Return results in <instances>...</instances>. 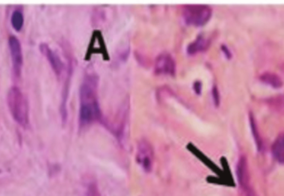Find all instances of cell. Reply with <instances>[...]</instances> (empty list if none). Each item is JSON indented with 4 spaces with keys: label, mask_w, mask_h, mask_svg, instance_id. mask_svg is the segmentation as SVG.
<instances>
[{
    "label": "cell",
    "mask_w": 284,
    "mask_h": 196,
    "mask_svg": "<svg viewBox=\"0 0 284 196\" xmlns=\"http://www.w3.org/2000/svg\"><path fill=\"white\" fill-rule=\"evenodd\" d=\"M86 196H101L99 191L97 190V187L94 185H91L88 187V191L86 193Z\"/></svg>",
    "instance_id": "17"
},
{
    "label": "cell",
    "mask_w": 284,
    "mask_h": 196,
    "mask_svg": "<svg viewBox=\"0 0 284 196\" xmlns=\"http://www.w3.org/2000/svg\"><path fill=\"white\" fill-rule=\"evenodd\" d=\"M154 71L156 75L175 76L176 65L173 57L170 53H160L155 59Z\"/></svg>",
    "instance_id": "5"
},
{
    "label": "cell",
    "mask_w": 284,
    "mask_h": 196,
    "mask_svg": "<svg viewBox=\"0 0 284 196\" xmlns=\"http://www.w3.org/2000/svg\"><path fill=\"white\" fill-rule=\"evenodd\" d=\"M193 88H194V93L197 95H200L201 91H202V83L200 82H195Z\"/></svg>",
    "instance_id": "18"
},
{
    "label": "cell",
    "mask_w": 284,
    "mask_h": 196,
    "mask_svg": "<svg viewBox=\"0 0 284 196\" xmlns=\"http://www.w3.org/2000/svg\"><path fill=\"white\" fill-rule=\"evenodd\" d=\"M186 147H187L188 150H189L193 155H195L200 162H203L204 164L206 165L207 167H209V168L212 170L214 172H215V173L220 176V169L218 168L217 166H216L212 161L209 159L208 157L206 156L203 152H201L200 150H199L196 146H194L193 144L189 143L188 144Z\"/></svg>",
    "instance_id": "11"
},
{
    "label": "cell",
    "mask_w": 284,
    "mask_h": 196,
    "mask_svg": "<svg viewBox=\"0 0 284 196\" xmlns=\"http://www.w3.org/2000/svg\"><path fill=\"white\" fill-rule=\"evenodd\" d=\"M212 96H213V99H214V102H215V105L216 106H219L220 105V93H219V91H218V88L216 87H214L213 88L212 91Z\"/></svg>",
    "instance_id": "16"
},
{
    "label": "cell",
    "mask_w": 284,
    "mask_h": 196,
    "mask_svg": "<svg viewBox=\"0 0 284 196\" xmlns=\"http://www.w3.org/2000/svg\"><path fill=\"white\" fill-rule=\"evenodd\" d=\"M250 125H251V129H252L253 136H254V140H255V142H256L257 147L259 150H261V139H260V136H259V132H258V129H257V126L255 124V121H254V116L253 115H250Z\"/></svg>",
    "instance_id": "15"
},
{
    "label": "cell",
    "mask_w": 284,
    "mask_h": 196,
    "mask_svg": "<svg viewBox=\"0 0 284 196\" xmlns=\"http://www.w3.org/2000/svg\"><path fill=\"white\" fill-rule=\"evenodd\" d=\"M40 50L44 53L47 59L49 60V63L51 65L52 68L55 72L56 75L57 76H60L62 72H63V69H64V65H63L60 58L58 57V54L54 53L49 48V45L46 44H43L40 45Z\"/></svg>",
    "instance_id": "7"
},
{
    "label": "cell",
    "mask_w": 284,
    "mask_h": 196,
    "mask_svg": "<svg viewBox=\"0 0 284 196\" xmlns=\"http://www.w3.org/2000/svg\"><path fill=\"white\" fill-rule=\"evenodd\" d=\"M10 112L17 123L25 127L28 124V106L25 96L17 87L10 88L7 96Z\"/></svg>",
    "instance_id": "2"
},
{
    "label": "cell",
    "mask_w": 284,
    "mask_h": 196,
    "mask_svg": "<svg viewBox=\"0 0 284 196\" xmlns=\"http://www.w3.org/2000/svg\"><path fill=\"white\" fill-rule=\"evenodd\" d=\"M23 22H24V19H23V15L21 12H14L12 15L11 19L12 25L14 27V29L16 31L21 30L23 26Z\"/></svg>",
    "instance_id": "14"
},
{
    "label": "cell",
    "mask_w": 284,
    "mask_h": 196,
    "mask_svg": "<svg viewBox=\"0 0 284 196\" xmlns=\"http://www.w3.org/2000/svg\"><path fill=\"white\" fill-rule=\"evenodd\" d=\"M260 80L263 83L269 86L271 88L274 89H279L283 86L282 79H280L279 76L277 74L272 73V72H265L260 76Z\"/></svg>",
    "instance_id": "12"
},
{
    "label": "cell",
    "mask_w": 284,
    "mask_h": 196,
    "mask_svg": "<svg viewBox=\"0 0 284 196\" xmlns=\"http://www.w3.org/2000/svg\"><path fill=\"white\" fill-rule=\"evenodd\" d=\"M237 177L238 183L242 189H248L250 187V174L248 170V163L246 157H241L237 165Z\"/></svg>",
    "instance_id": "8"
},
{
    "label": "cell",
    "mask_w": 284,
    "mask_h": 196,
    "mask_svg": "<svg viewBox=\"0 0 284 196\" xmlns=\"http://www.w3.org/2000/svg\"><path fill=\"white\" fill-rule=\"evenodd\" d=\"M9 45H10L14 74L17 76H20L22 66H23V53H22L21 44L15 36H11L9 40Z\"/></svg>",
    "instance_id": "6"
},
{
    "label": "cell",
    "mask_w": 284,
    "mask_h": 196,
    "mask_svg": "<svg viewBox=\"0 0 284 196\" xmlns=\"http://www.w3.org/2000/svg\"><path fill=\"white\" fill-rule=\"evenodd\" d=\"M273 157L277 162L284 164V134L278 136L272 148Z\"/></svg>",
    "instance_id": "13"
},
{
    "label": "cell",
    "mask_w": 284,
    "mask_h": 196,
    "mask_svg": "<svg viewBox=\"0 0 284 196\" xmlns=\"http://www.w3.org/2000/svg\"><path fill=\"white\" fill-rule=\"evenodd\" d=\"M97 89L98 76L95 73L86 75L80 88L79 121L83 126L93 124L101 118Z\"/></svg>",
    "instance_id": "1"
},
{
    "label": "cell",
    "mask_w": 284,
    "mask_h": 196,
    "mask_svg": "<svg viewBox=\"0 0 284 196\" xmlns=\"http://www.w3.org/2000/svg\"><path fill=\"white\" fill-rule=\"evenodd\" d=\"M182 15L188 25L202 27L211 20L212 9L209 5H185L183 7Z\"/></svg>",
    "instance_id": "3"
},
{
    "label": "cell",
    "mask_w": 284,
    "mask_h": 196,
    "mask_svg": "<svg viewBox=\"0 0 284 196\" xmlns=\"http://www.w3.org/2000/svg\"><path fill=\"white\" fill-rule=\"evenodd\" d=\"M92 41L94 42L95 44L91 43L90 46L88 48V54H87V59L90 58L93 54V50H96V53H102L104 56V58H107V52H106V47L103 43V37L100 31H95L93 32V38ZM108 59V58H107Z\"/></svg>",
    "instance_id": "9"
},
{
    "label": "cell",
    "mask_w": 284,
    "mask_h": 196,
    "mask_svg": "<svg viewBox=\"0 0 284 196\" xmlns=\"http://www.w3.org/2000/svg\"><path fill=\"white\" fill-rule=\"evenodd\" d=\"M222 51L224 52V55L227 58H231V53H230L229 49H227V47L222 46Z\"/></svg>",
    "instance_id": "20"
},
{
    "label": "cell",
    "mask_w": 284,
    "mask_h": 196,
    "mask_svg": "<svg viewBox=\"0 0 284 196\" xmlns=\"http://www.w3.org/2000/svg\"><path fill=\"white\" fill-rule=\"evenodd\" d=\"M245 193H246V196H258L256 193L254 191V189H251V187H249L248 189H245Z\"/></svg>",
    "instance_id": "19"
},
{
    "label": "cell",
    "mask_w": 284,
    "mask_h": 196,
    "mask_svg": "<svg viewBox=\"0 0 284 196\" xmlns=\"http://www.w3.org/2000/svg\"><path fill=\"white\" fill-rule=\"evenodd\" d=\"M154 159L155 154L152 145L146 139H141L137 145L136 154L137 164L146 172H150L154 165Z\"/></svg>",
    "instance_id": "4"
},
{
    "label": "cell",
    "mask_w": 284,
    "mask_h": 196,
    "mask_svg": "<svg viewBox=\"0 0 284 196\" xmlns=\"http://www.w3.org/2000/svg\"><path fill=\"white\" fill-rule=\"evenodd\" d=\"M211 44V41L204 37L202 35L197 37L196 40L192 42L188 45L187 54L188 55H196L198 53H202L207 50Z\"/></svg>",
    "instance_id": "10"
}]
</instances>
